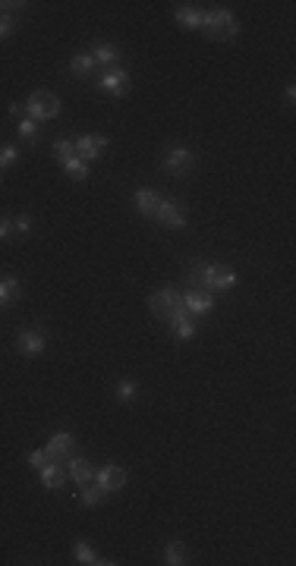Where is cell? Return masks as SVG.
Returning <instances> with one entry per match:
<instances>
[{
  "instance_id": "cell-1",
  "label": "cell",
  "mask_w": 296,
  "mask_h": 566,
  "mask_svg": "<svg viewBox=\"0 0 296 566\" xmlns=\"http://www.w3.org/2000/svg\"><path fill=\"white\" fill-rule=\"evenodd\" d=\"M189 290H205V293H230V290L240 283L230 267L224 265H193L186 277Z\"/></svg>"
},
{
  "instance_id": "cell-2",
  "label": "cell",
  "mask_w": 296,
  "mask_h": 566,
  "mask_svg": "<svg viewBox=\"0 0 296 566\" xmlns=\"http://www.w3.org/2000/svg\"><path fill=\"white\" fill-rule=\"evenodd\" d=\"M202 32L211 38V42H234L240 35V19H236L230 10L214 7L205 10V22H202Z\"/></svg>"
},
{
  "instance_id": "cell-3",
  "label": "cell",
  "mask_w": 296,
  "mask_h": 566,
  "mask_svg": "<svg viewBox=\"0 0 296 566\" xmlns=\"http://www.w3.org/2000/svg\"><path fill=\"white\" fill-rule=\"evenodd\" d=\"M63 110L60 98L48 89H35L32 95L26 98V116L35 120V123H48V120H57Z\"/></svg>"
},
{
  "instance_id": "cell-4",
  "label": "cell",
  "mask_w": 296,
  "mask_h": 566,
  "mask_svg": "<svg viewBox=\"0 0 296 566\" xmlns=\"http://www.w3.org/2000/svg\"><path fill=\"white\" fill-rule=\"evenodd\" d=\"M161 167H164L171 177H189L195 167V154L186 148V145H171V148H164V154H161Z\"/></svg>"
},
{
  "instance_id": "cell-5",
  "label": "cell",
  "mask_w": 296,
  "mask_h": 566,
  "mask_svg": "<svg viewBox=\"0 0 296 566\" xmlns=\"http://www.w3.org/2000/svg\"><path fill=\"white\" fill-rule=\"evenodd\" d=\"M180 306H183V293L177 287H161L148 296V308H152V315L158 321H171Z\"/></svg>"
},
{
  "instance_id": "cell-6",
  "label": "cell",
  "mask_w": 296,
  "mask_h": 566,
  "mask_svg": "<svg viewBox=\"0 0 296 566\" xmlns=\"http://www.w3.org/2000/svg\"><path fill=\"white\" fill-rule=\"evenodd\" d=\"M95 89H98V91H104V95H110V98H123L126 91H130V73H126L123 67L101 69V76H98Z\"/></svg>"
},
{
  "instance_id": "cell-7",
  "label": "cell",
  "mask_w": 296,
  "mask_h": 566,
  "mask_svg": "<svg viewBox=\"0 0 296 566\" xmlns=\"http://www.w3.org/2000/svg\"><path fill=\"white\" fill-rule=\"evenodd\" d=\"M152 220H158L164 230H183L189 220L186 205H183V202H173V198H161V205H158V211H155Z\"/></svg>"
},
{
  "instance_id": "cell-8",
  "label": "cell",
  "mask_w": 296,
  "mask_h": 566,
  "mask_svg": "<svg viewBox=\"0 0 296 566\" xmlns=\"http://www.w3.org/2000/svg\"><path fill=\"white\" fill-rule=\"evenodd\" d=\"M95 481L101 484L107 494H117V491H123V488H126V481H130V472H126L123 466L107 463V466H101V469H95Z\"/></svg>"
},
{
  "instance_id": "cell-9",
  "label": "cell",
  "mask_w": 296,
  "mask_h": 566,
  "mask_svg": "<svg viewBox=\"0 0 296 566\" xmlns=\"http://www.w3.org/2000/svg\"><path fill=\"white\" fill-rule=\"evenodd\" d=\"M16 349H19L22 355H42L44 349H48V334H44V328H22L19 334H16Z\"/></svg>"
},
{
  "instance_id": "cell-10",
  "label": "cell",
  "mask_w": 296,
  "mask_h": 566,
  "mask_svg": "<svg viewBox=\"0 0 296 566\" xmlns=\"http://www.w3.org/2000/svg\"><path fill=\"white\" fill-rule=\"evenodd\" d=\"M183 306H186L189 318H208L214 312V293H205V290H186L183 293Z\"/></svg>"
},
{
  "instance_id": "cell-11",
  "label": "cell",
  "mask_w": 296,
  "mask_h": 566,
  "mask_svg": "<svg viewBox=\"0 0 296 566\" xmlns=\"http://www.w3.org/2000/svg\"><path fill=\"white\" fill-rule=\"evenodd\" d=\"M107 145H110L107 136H79L76 139V157H82L85 164H95V161L104 157Z\"/></svg>"
},
{
  "instance_id": "cell-12",
  "label": "cell",
  "mask_w": 296,
  "mask_h": 566,
  "mask_svg": "<svg viewBox=\"0 0 296 566\" xmlns=\"http://www.w3.org/2000/svg\"><path fill=\"white\" fill-rule=\"evenodd\" d=\"M44 450H48L51 459H69L73 453H76V441H73V434L63 428V431H54V434H51V441H48Z\"/></svg>"
},
{
  "instance_id": "cell-13",
  "label": "cell",
  "mask_w": 296,
  "mask_h": 566,
  "mask_svg": "<svg viewBox=\"0 0 296 566\" xmlns=\"http://www.w3.org/2000/svg\"><path fill=\"white\" fill-rule=\"evenodd\" d=\"M158 205H161V195L155 189H148V186H139V189L132 192V208H136L142 218H155Z\"/></svg>"
},
{
  "instance_id": "cell-14",
  "label": "cell",
  "mask_w": 296,
  "mask_h": 566,
  "mask_svg": "<svg viewBox=\"0 0 296 566\" xmlns=\"http://www.w3.org/2000/svg\"><path fill=\"white\" fill-rule=\"evenodd\" d=\"M38 478H42L44 491H63V488H67V469H63L57 459H51L44 469H38Z\"/></svg>"
},
{
  "instance_id": "cell-15",
  "label": "cell",
  "mask_w": 296,
  "mask_h": 566,
  "mask_svg": "<svg viewBox=\"0 0 296 566\" xmlns=\"http://www.w3.org/2000/svg\"><path fill=\"white\" fill-rule=\"evenodd\" d=\"M173 19H177V26L189 28V32H199L202 22H205V10L195 7V3H183V7L173 10Z\"/></svg>"
},
{
  "instance_id": "cell-16",
  "label": "cell",
  "mask_w": 296,
  "mask_h": 566,
  "mask_svg": "<svg viewBox=\"0 0 296 566\" xmlns=\"http://www.w3.org/2000/svg\"><path fill=\"white\" fill-rule=\"evenodd\" d=\"M89 54H92V60H95V67H104V69H110V67H117V63H120V48H117V44L95 42Z\"/></svg>"
},
{
  "instance_id": "cell-17",
  "label": "cell",
  "mask_w": 296,
  "mask_h": 566,
  "mask_svg": "<svg viewBox=\"0 0 296 566\" xmlns=\"http://www.w3.org/2000/svg\"><path fill=\"white\" fill-rule=\"evenodd\" d=\"M67 478H73L76 484H89V481H95V469H92L89 459L73 453V457H69V466H67Z\"/></svg>"
},
{
  "instance_id": "cell-18",
  "label": "cell",
  "mask_w": 296,
  "mask_h": 566,
  "mask_svg": "<svg viewBox=\"0 0 296 566\" xmlns=\"http://www.w3.org/2000/svg\"><path fill=\"white\" fill-rule=\"evenodd\" d=\"M107 497H110V494L104 491L98 481L79 484V504H82V506H101V504H107Z\"/></svg>"
},
{
  "instance_id": "cell-19",
  "label": "cell",
  "mask_w": 296,
  "mask_h": 566,
  "mask_svg": "<svg viewBox=\"0 0 296 566\" xmlns=\"http://www.w3.org/2000/svg\"><path fill=\"white\" fill-rule=\"evenodd\" d=\"M19 293H22L19 277H13V274H0V308L13 306V302L19 299Z\"/></svg>"
},
{
  "instance_id": "cell-20",
  "label": "cell",
  "mask_w": 296,
  "mask_h": 566,
  "mask_svg": "<svg viewBox=\"0 0 296 566\" xmlns=\"http://www.w3.org/2000/svg\"><path fill=\"white\" fill-rule=\"evenodd\" d=\"M69 73L76 79H92L95 76V60H92L89 51H79V54L69 57Z\"/></svg>"
},
{
  "instance_id": "cell-21",
  "label": "cell",
  "mask_w": 296,
  "mask_h": 566,
  "mask_svg": "<svg viewBox=\"0 0 296 566\" xmlns=\"http://www.w3.org/2000/svg\"><path fill=\"white\" fill-rule=\"evenodd\" d=\"M195 334H199V324H195V318L171 321V337H173L177 343H193Z\"/></svg>"
},
{
  "instance_id": "cell-22",
  "label": "cell",
  "mask_w": 296,
  "mask_h": 566,
  "mask_svg": "<svg viewBox=\"0 0 296 566\" xmlns=\"http://www.w3.org/2000/svg\"><path fill=\"white\" fill-rule=\"evenodd\" d=\"M73 557H76V563H85V566H110L114 563V560H101L95 547L85 545V541H76V545H73Z\"/></svg>"
},
{
  "instance_id": "cell-23",
  "label": "cell",
  "mask_w": 296,
  "mask_h": 566,
  "mask_svg": "<svg viewBox=\"0 0 296 566\" xmlns=\"http://www.w3.org/2000/svg\"><path fill=\"white\" fill-rule=\"evenodd\" d=\"M16 136H19L22 142H28V145L42 142V130H38V123H35V120H28V116L16 120Z\"/></svg>"
},
{
  "instance_id": "cell-24",
  "label": "cell",
  "mask_w": 296,
  "mask_h": 566,
  "mask_svg": "<svg viewBox=\"0 0 296 566\" xmlns=\"http://www.w3.org/2000/svg\"><path fill=\"white\" fill-rule=\"evenodd\" d=\"M63 167V173H67L73 183H85V179L92 177V170H89V164H85L82 157H69L67 164H60Z\"/></svg>"
},
{
  "instance_id": "cell-25",
  "label": "cell",
  "mask_w": 296,
  "mask_h": 566,
  "mask_svg": "<svg viewBox=\"0 0 296 566\" xmlns=\"http://www.w3.org/2000/svg\"><path fill=\"white\" fill-rule=\"evenodd\" d=\"M189 551H186V545L183 541H167V547H164V563L167 566H183V563H189Z\"/></svg>"
},
{
  "instance_id": "cell-26",
  "label": "cell",
  "mask_w": 296,
  "mask_h": 566,
  "mask_svg": "<svg viewBox=\"0 0 296 566\" xmlns=\"http://www.w3.org/2000/svg\"><path fill=\"white\" fill-rule=\"evenodd\" d=\"M54 157L60 164H67L69 157H76V139H57L54 142Z\"/></svg>"
},
{
  "instance_id": "cell-27",
  "label": "cell",
  "mask_w": 296,
  "mask_h": 566,
  "mask_svg": "<svg viewBox=\"0 0 296 566\" xmlns=\"http://www.w3.org/2000/svg\"><path fill=\"white\" fill-rule=\"evenodd\" d=\"M19 164V148L16 145H0V170Z\"/></svg>"
},
{
  "instance_id": "cell-28",
  "label": "cell",
  "mask_w": 296,
  "mask_h": 566,
  "mask_svg": "<svg viewBox=\"0 0 296 566\" xmlns=\"http://www.w3.org/2000/svg\"><path fill=\"white\" fill-rule=\"evenodd\" d=\"M13 32H16V16L10 13V10L0 7V42H7Z\"/></svg>"
},
{
  "instance_id": "cell-29",
  "label": "cell",
  "mask_w": 296,
  "mask_h": 566,
  "mask_svg": "<svg viewBox=\"0 0 296 566\" xmlns=\"http://www.w3.org/2000/svg\"><path fill=\"white\" fill-rule=\"evenodd\" d=\"M32 218H28V214H16V218H13V233H16V236H19V239H26V236H32Z\"/></svg>"
},
{
  "instance_id": "cell-30",
  "label": "cell",
  "mask_w": 296,
  "mask_h": 566,
  "mask_svg": "<svg viewBox=\"0 0 296 566\" xmlns=\"http://www.w3.org/2000/svg\"><path fill=\"white\" fill-rule=\"evenodd\" d=\"M26 463H28V469H35V472H38V469H44V466L51 463V457H48V450H44V447H42V450H32V453H28V457H26Z\"/></svg>"
},
{
  "instance_id": "cell-31",
  "label": "cell",
  "mask_w": 296,
  "mask_h": 566,
  "mask_svg": "<svg viewBox=\"0 0 296 566\" xmlns=\"http://www.w3.org/2000/svg\"><path fill=\"white\" fill-rule=\"evenodd\" d=\"M132 396H136V381H132V378H123V381H117V400L130 403Z\"/></svg>"
},
{
  "instance_id": "cell-32",
  "label": "cell",
  "mask_w": 296,
  "mask_h": 566,
  "mask_svg": "<svg viewBox=\"0 0 296 566\" xmlns=\"http://www.w3.org/2000/svg\"><path fill=\"white\" fill-rule=\"evenodd\" d=\"M13 218H0V242H7V239H13Z\"/></svg>"
},
{
  "instance_id": "cell-33",
  "label": "cell",
  "mask_w": 296,
  "mask_h": 566,
  "mask_svg": "<svg viewBox=\"0 0 296 566\" xmlns=\"http://www.w3.org/2000/svg\"><path fill=\"white\" fill-rule=\"evenodd\" d=\"M7 110H10V116H16V120H22V116H26V104H19V101H13Z\"/></svg>"
},
{
  "instance_id": "cell-34",
  "label": "cell",
  "mask_w": 296,
  "mask_h": 566,
  "mask_svg": "<svg viewBox=\"0 0 296 566\" xmlns=\"http://www.w3.org/2000/svg\"><path fill=\"white\" fill-rule=\"evenodd\" d=\"M0 183H3V179H0Z\"/></svg>"
}]
</instances>
